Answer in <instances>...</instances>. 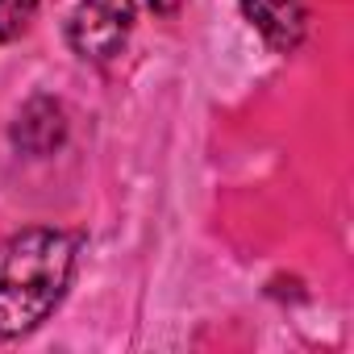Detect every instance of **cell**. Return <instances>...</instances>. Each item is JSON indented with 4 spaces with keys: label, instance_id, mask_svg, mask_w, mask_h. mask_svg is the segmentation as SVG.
Listing matches in <instances>:
<instances>
[{
    "label": "cell",
    "instance_id": "5",
    "mask_svg": "<svg viewBox=\"0 0 354 354\" xmlns=\"http://www.w3.org/2000/svg\"><path fill=\"white\" fill-rule=\"evenodd\" d=\"M38 17V0H0V42H17Z\"/></svg>",
    "mask_w": 354,
    "mask_h": 354
},
{
    "label": "cell",
    "instance_id": "3",
    "mask_svg": "<svg viewBox=\"0 0 354 354\" xmlns=\"http://www.w3.org/2000/svg\"><path fill=\"white\" fill-rule=\"evenodd\" d=\"M242 13L263 34V42L279 55H288L304 42V30H308L304 0H242Z\"/></svg>",
    "mask_w": 354,
    "mask_h": 354
},
{
    "label": "cell",
    "instance_id": "2",
    "mask_svg": "<svg viewBox=\"0 0 354 354\" xmlns=\"http://www.w3.org/2000/svg\"><path fill=\"white\" fill-rule=\"evenodd\" d=\"M129 30H133V0H80L67 21V42L80 59L109 63L113 55H121Z\"/></svg>",
    "mask_w": 354,
    "mask_h": 354
},
{
    "label": "cell",
    "instance_id": "6",
    "mask_svg": "<svg viewBox=\"0 0 354 354\" xmlns=\"http://www.w3.org/2000/svg\"><path fill=\"white\" fill-rule=\"evenodd\" d=\"M146 5H150L154 13H162V17H171L175 9H180V5H184V0H146Z\"/></svg>",
    "mask_w": 354,
    "mask_h": 354
},
{
    "label": "cell",
    "instance_id": "4",
    "mask_svg": "<svg viewBox=\"0 0 354 354\" xmlns=\"http://www.w3.org/2000/svg\"><path fill=\"white\" fill-rule=\"evenodd\" d=\"M63 133H67L63 109H59L55 100H46V96L30 100V104L21 109V117H17V125H13V142H17L21 150H30V154H50V150L63 142Z\"/></svg>",
    "mask_w": 354,
    "mask_h": 354
},
{
    "label": "cell",
    "instance_id": "1",
    "mask_svg": "<svg viewBox=\"0 0 354 354\" xmlns=\"http://www.w3.org/2000/svg\"><path fill=\"white\" fill-rule=\"evenodd\" d=\"M80 234L34 225L0 246V337L34 333L67 296Z\"/></svg>",
    "mask_w": 354,
    "mask_h": 354
}]
</instances>
